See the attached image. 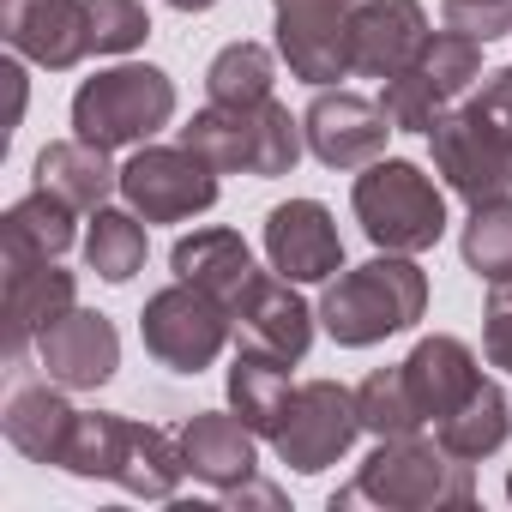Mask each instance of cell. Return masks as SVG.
<instances>
[{"mask_svg": "<svg viewBox=\"0 0 512 512\" xmlns=\"http://www.w3.org/2000/svg\"><path fill=\"white\" fill-rule=\"evenodd\" d=\"M302 139H308L302 121L272 97H260V103H211L181 127V145L199 151L217 175H260V181L290 175L296 157H302Z\"/></svg>", "mask_w": 512, "mask_h": 512, "instance_id": "obj_1", "label": "cell"}, {"mask_svg": "<svg viewBox=\"0 0 512 512\" xmlns=\"http://www.w3.org/2000/svg\"><path fill=\"white\" fill-rule=\"evenodd\" d=\"M428 308V278L410 253H380V260L344 272L326 302H320V320L338 344L362 350V344H380L392 332H410Z\"/></svg>", "mask_w": 512, "mask_h": 512, "instance_id": "obj_2", "label": "cell"}, {"mask_svg": "<svg viewBox=\"0 0 512 512\" xmlns=\"http://www.w3.org/2000/svg\"><path fill=\"white\" fill-rule=\"evenodd\" d=\"M356 500H374L386 512H428V506H470L476 500V482H470V464L452 458L440 440H380V452L362 464V476L350 488L332 494V506H356Z\"/></svg>", "mask_w": 512, "mask_h": 512, "instance_id": "obj_3", "label": "cell"}, {"mask_svg": "<svg viewBox=\"0 0 512 512\" xmlns=\"http://www.w3.org/2000/svg\"><path fill=\"white\" fill-rule=\"evenodd\" d=\"M356 217H362L368 241L386 253H422L446 235L440 187L404 157L368 163V175H356Z\"/></svg>", "mask_w": 512, "mask_h": 512, "instance_id": "obj_4", "label": "cell"}, {"mask_svg": "<svg viewBox=\"0 0 512 512\" xmlns=\"http://www.w3.org/2000/svg\"><path fill=\"white\" fill-rule=\"evenodd\" d=\"M169 115H175V85H169V73L139 67V61L85 79L79 97H73V127H79V139H91V145H103V151L151 139L157 127H169Z\"/></svg>", "mask_w": 512, "mask_h": 512, "instance_id": "obj_5", "label": "cell"}, {"mask_svg": "<svg viewBox=\"0 0 512 512\" xmlns=\"http://www.w3.org/2000/svg\"><path fill=\"white\" fill-rule=\"evenodd\" d=\"M482 73V43L464 37V31H434L380 91V109L392 115L398 133H428L452 97H464V85Z\"/></svg>", "mask_w": 512, "mask_h": 512, "instance_id": "obj_6", "label": "cell"}, {"mask_svg": "<svg viewBox=\"0 0 512 512\" xmlns=\"http://www.w3.org/2000/svg\"><path fill=\"white\" fill-rule=\"evenodd\" d=\"M139 332H145V350H151L163 368L199 374V368L217 362V350L229 344L235 320H229V308H223L217 296H205V290H193V284H169V290H157V296L145 302Z\"/></svg>", "mask_w": 512, "mask_h": 512, "instance_id": "obj_7", "label": "cell"}, {"mask_svg": "<svg viewBox=\"0 0 512 512\" xmlns=\"http://www.w3.org/2000/svg\"><path fill=\"white\" fill-rule=\"evenodd\" d=\"M428 145H434V169L446 175V187L470 205H488V199H506L512 187V139L470 103V109H446L434 127H428Z\"/></svg>", "mask_w": 512, "mask_h": 512, "instance_id": "obj_8", "label": "cell"}, {"mask_svg": "<svg viewBox=\"0 0 512 512\" xmlns=\"http://www.w3.org/2000/svg\"><path fill=\"white\" fill-rule=\"evenodd\" d=\"M356 434H362L356 392H344L338 380H308V386L290 392V410H284L272 446H278V458H284L290 470L314 476V470L338 464V458L350 452Z\"/></svg>", "mask_w": 512, "mask_h": 512, "instance_id": "obj_9", "label": "cell"}, {"mask_svg": "<svg viewBox=\"0 0 512 512\" xmlns=\"http://www.w3.org/2000/svg\"><path fill=\"white\" fill-rule=\"evenodd\" d=\"M121 193L145 223H181L217 205V169L187 145H145L121 169Z\"/></svg>", "mask_w": 512, "mask_h": 512, "instance_id": "obj_10", "label": "cell"}, {"mask_svg": "<svg viewBox=\"0 0 512 512\" xmlns=\"http://www.w3.org/2000/svg\"><path fill=\"white\" fill-rule=\"evenodd\" d=\"M302 133L326 169H368V163H380L386 133H398V127L380 103H368L356 91H320L302 115Z\"/></svg>", "mask_w": 512, "mask_h": 512, "instance_id": "obj_11", "label": "cell"}, {"mask_svg": "<svg viewBox=\"0 0 512 512\" xmlns=\"http://www.w3.org/2000/svg\"><path fill=\"white\" fill-rule=\"evenodd\" d=\"M266 253H272V272H284L290 284H320V278L344 272V241L320 199L278 205L266 217Z\"/></svg>", "mask_w": 512, "mask_h": 512, "instance_id": "obj_12", "label": "cell"}, {"mask_svg": "<svg viewBox=\"0 0 512 512\" xmlns=\"http://www.w3.org/2000/svg\"><path fill=\"white\" fill-rule=\"evenodd\" d=\"M37 356H43V374L67 392H97L115 368H121V338L103 314L91 308H67L43 338H37Z\"/></svg>", "mask_w": 512, "mask_h": 512, "instance_id": "obj_13", "label": "cell"}, {"mask_svg": "<svg viewBox=\"0 0 512 512\" xmlns=\"http://www.w3.org/2000/svg\"><path fill=\"white\" fill-rule=\"evenodd\" d=\"M0 31L7 43L49 67V73H67L91 55V37H85V0H0Z\"/></svg>", "mask_w": 512, "mask_h": 512, "instance_id": "obj_14", "label": "cell"}, {"mask_svg": "<svg viewBox=\"0 0 512 512\" xmlns=\"http://www.w3.org/2000/svg\"><path fill=\"white\" fill-rule=\"evenodd\" d=\"M229 320H235L241 344L272 350V356H284V362H302L308 344H314V308L290 290L284 272H278V278L253 272V284L241 290V302L229 308Z\"/></svg>", "mask_w": 512, "mask_h": 512, "instance_id": "obj_15", "label": "cell"}, {"mask_svg": "<svg viewBox=\"0 0 512 512\" xmlns=\"http://www.w3.org/2000/svg\"><path fill=\"white\" fill-rule=\"evenodd\" d=\"M73 308V272H61L55 260H31V253H7V362L19 368L25 344L43 338L61 314Z\"/></svg>", "mask_w": 512, "mask_h": 512, "instance_id": "obj_16", "label": "cell"}, {"mask_svg": "<svg viewBox=\"0 0 512 512\" xmlns=\"http://www.w3.org/2000/svg\"><path fill=\"white\" fill-rule=\"evenodd\" d=\"M428 43V13L416 0H356L350 13V67L368 79H392Z\"/></svg>", "mask_w": 512, "mask_h": 512, "instance_id": "obj_17", "label": "cell"}, {"mask_svg": "<svg viewBox=\"0 0 512 512\" xmlns=\"http://www.w3.org/2000/svg\"><path fill=\"white\" fill-rule=\"evenodd\" d=\"M350 13L356 7H326V13H278V55L290 61L296 79L332 85L350 67Z\"/></svg>", "mask_w": 512, "mask_h": 512, "instance_id": "obj_18", "label": "cell"}, {"mask_svg": "<svg viewBox=\"0 0 512 512\" xmlns=\"http://www.w3.org/2000/svg\"><path fill=\"white\" fill-rule=\"evenodd\" d=\"M169 266H175V278H181V284H193V290L217 296L223 308H235V302H241V290L253 284V253H247V241H241L235 229H199V235L175 241Z\"/></svg>", "mask_w": 512, "mask_h": 512, "instance_id": "obj_19", "label": "cell"}, {"mask_svg": "<svg viewBox=\"0 0 512 512\" xmlns=\"http://www.w3.org/2000/svg\"><path fill=\"white\" fill-rule=\"evenodd\" d=\"M0 428H7V440H13L25 458L61 464V458H67V440H73V428H79V410L55 392V380H43V386H13L7 410H0Z\"/></svg>", "mask_w": 512, "mask_h": 512, "instance_id": "obj_20", "label": "cell"}, {"mask_svg": "<svg viewBox=\"0 0 512 512\" xmlns=\"http://www.w3.org/2000/svg\"><path fill=\"white\" fill-rule=\"evenodd\" d=\"M404 380H410V392H416V404H422V416L428 422H440V416H452L476 386H482V374H476V356L458 344V338H422L410 356H404Z\"/></svg>", "mask_w": 512, "mask_h": 512, "instance_id": "obj_21", "label": "cell"}, {"mask_svg": "<svg viewBox=\"0 0 512 512\" xmlns=\"http://www.w3.org/2000/svg\"><path fill=\"white\" fill-rule=\"evenodd\" d=\"M181 452H187V470H193L199 482H211L217 494L253 476V428H247L241 416L199 410V416L181 428Z\"/></svg>", "mask_w": 512, "mask_h": 512, "instance_id": "obj_22", "label": "cell"}, {"mask_svg": "<svg viewBox=\"0 0 512 512\" xmlns=\"http://www.w3.org/2000/svg\"><path fill=\"white\" fill-rule=\"evenodd\" d=\"M37 187L61 193L73 211H103V199L121 187V169H109V151L91 139H61L37 157Z\"/></svg>", "mask_w": 512, "mask_h": 512, "instance_id": "obj_23", "label": "cell"}, {"mask_svg": "<svg viewBox=\"0 0 512 512\" xmlns=\"http://www.w3.org/2000/svg\"><path fill=\"white\" fill-rule=\"evenodd\" d=\"M290 362L284 356H272V350H253V344H241V356H235V368H229V404H235V416L253 428V434H278V422H284V410H290Z\"/></svg>", "mask_w": 512, "mask_h": 512, "instance_id": "obj_24", "label": "cell"}, {"mask_svg": "<svg viewBox=\"0 0 512 512\" xmlns=\"http://www.w3.org/2000/svg\"><path fill=\"white\" fill-rule=\"evenodd\" d=\"M181 476H187V452H181V440H169L163 428L127 422L121 464H115V476H109V482H121L127 494H145V500H169Z\"/></svg>", "mask_w": 512, "mask_h": 512, "instance_id": "obj_25", "label": "cell"}, {"mask_svg": "<svg viewBox=\"0 0 512 512\" xmlns=\"http://www.w3.org/2000/svg\"><path fill=\"white\" fill-rule=\"evenodd\" d=\"M0 247L7 253H31V260H61L73 247V205L49 187H37L31 199H19L0 217Z\"/></svg>", "mask_w": 512, "mask_h": 512, "instance_id": "obj_26", "label": "cell"}, {"mask_svg": "<svg viewBox=\"0 0 512 512\" xmlns=\"http://www.w3.org/2000/svg\"><path fill=\"white\" fill-rule=\"evenodd\" d=\"M506 434H512V416H506V392L494 386V380H482L452 416H440V446L452 452V458H464V464H476V458H488V452H500L506 446Z\"/></svg>", "mask_w": 512, "mask_h": 512, "instance_id": "obj_27", "label": "cell"}, {"mask_svg": "<svg viewBox=\"0 0 512 512\" xmlns=\"http://www.w3.org/2000/svg\"><path fill=\"white\" fill-rule=\"evenodd\" d=\"M356 410H362V428L374 440H404V434H416L428 422L422 404H416V392H410V380H404V362L398 368H374L356 386Z\"/></svg>", "mask_w": 512, "mask_h": 512, "instance_id": "obj_28", "label": "cell"}, {"mask_svg": "<svg viewBox=\"0 0 512 512\" xmlns=\"http://www.w3.org/2000/svg\"><path fill=\"white\" fill-rule=\"evenodd\" d=\"M85 260L103 284H127L139 266H145V223L139 211H97L91 217V235H85Z\"/></svg>", "mask_w": 512, "mask_h": 512, "instance_id": "obj_29", "label": "cell"}, {"mask_svg": "<svg viewBox=\"0 0 512 512\" xmlns=\"http://www.w3.org/2000/svg\"><path fill=\"white\" fill-rule=\"evenodd\" d=\"M464 266L488 284L512 278V199H488V205H470V223H464Z\"/></svg>", "mask_w": 512, "mask_h": 512, "instance_id": "obj_30", "label": "cell"}, {"mask_svg": "<svg viewBox=\"0 0 512 512\" xmlns=\"http://www.w3.org/2000/svg\"><path fill=\"white\" fill-rule=\"evenodd\" d=\"M205 91H211V103H260V97H272V49H260V43H229L211 61Z\"/></svg>", "mask_w": 512, "mask_h": 512, "instance_id": "obj_31", "label": "cell"}, {"mask_svg": "<svg viewBox=\"0 0 512 512\" xmlns=\"http://www.w3.org/2000/svg\"><path fill=\"white\" fill-rule=\"evenodd\" d=\"M145 31H151V19L139 0H85V37L97 55H127L145 43Z\"/></svg>", "mask_w": 512, "mask_h": 512, "instance_id": "obj_32", "label": "cell"}, {"mask_svg": "<svg viewBox=\"0 0 512 512\" xmlns=\"http://www.w3.org/2000/svg\"><path fill=\"white\" fill-rule=\"evenodd\" d=\"M440 7H446V25L476 43H494L512 31V0H440Z\"/></svg>", "mask_w": 512, "mask_h": 512, "instance_id": "obj_33", "label": "cell"}, {"mask_svg": "<svg viewBox=\"0 0 512 512\" xmlns=\"http://www.w3.org/2000/svg\"><path fill=\"white\" fill-rule=\"evenodd\" d=\"M482 350L494 368L512 374V278H500L488 290V314H482Z\"/></svg>", "mask_w": 512, "mask_h": 512, "instance_id": "obj_34", "label": "cell"}, {"mask_svg": "<svg viewBox=\"0 0 512 512\" xmlns=\"http://www.w3.org/2000/svg\"><path fill=\"white\" fill-rule=\"evenodd\" d=\"M476 109H482V115H488V121H494V127H500L506 139H512V67H506V73H494V79L482 85Z\"/></svg>", "mask_w": 512, "mask_h": 512, "instance_id": "obj_35", "label": "cell"}, {"mask_svg": "<svg viewBox=\"0 0 512 512\" xmlns=\"http://www.w3.org/2000/svg\"><path fill=\"white\" fill-rule=\"evenodd\" d=\"M223 500H229V506H284V494H278L272 482H253V476L235 482V488H223Z\"/></svg>", "mask_w": 512, "mask_h": 512, "instance_id": "obj_36", "label": "cell"}, {"mask_svg": "<svg viewBox=\"0 0 512 512\" xmlns=\"http://www.w3.org/2000/svg\"><path fill=\"white\" fill-rule=\"evenodd\" d=\"M278 13H308V7H356V0H272Z\"/></svg>", "mask_w": 512, "mask_h": 512, "instance_id": "obj_37", "label": "cell"}, {"mask_svg": "<svg viewBox=\"0 0 512 512\" xmlns=\"http://www.w3.org/2000/svg\"><path fill=\"white\" fill-rule=\"evenodd\" d=\"M175 13H205V7H217V0H169Z\"/></svg>", "mask_w": 512, "mask_h": 512, "instance_id": "obj_38", "label": "cell"}, {"mask_svg": "<svg viewBox=\"0 0 512 512\" xmlns=\"http://www.w3.org/2000/svg\"><path fill=\"white\" fill-rule=\"evenodd\" d=\"M506 500H512V476H506Z\"/></svg>", "mask_w": 512, "mask_h": 512, "instance_id": "obj_39", "label": "cell"}]
</instances>
